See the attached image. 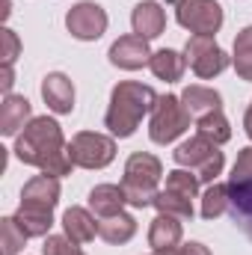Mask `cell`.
<instances>
[{"mask_svg":"<svg viewBox=\"0 0 252 255\" xmlns=\"http://www.w3.org/2000/svg\"><path fill=\"white\" fill-rule=\"evenodd\" d=\"M15 157L27 166H36L54 178L68 175L74 169V160L68 154V142L63 128L48 116H36L15 139Z\"/></svg>","mask_w":252,"mask_h":255,"instance_id":"obj_1","label":"cell"},{"mask_svg":"<svg viewBox=\"0 0 252 255\" xmlns=\"http://www.w3.org/2000/svg\"><path fill=\"white\" fill-rule=\"evenodd\" d=\"M154 104H157V92L151 86L136 83V80H122L110 92V107H107L104 125L110 128L113 136L125 139L139 128L142 116L154 110Z\"/></svg>","mask_w":252,"mask_h":255,"instance_id":"obj_2","label":"cell"},{"mask_svg":"<svg viewBox=\"0 0 252 255\" xmlns=\"http://www.w3.org/2000/svg\"><path fill=\"white\" fill-rule=\"evenodd\" d=\"M163 178V166L154 154L148 151H133L125 163V178H122V187H125L127 205L133 208H148L154 205V196H157V184Z\"/></svg>","mask_w":252,"mask_h":255,"instance_id":"obj_3","label":"cell"},{"mask_svg":"<svg viewBox=\"0 0 252 255\" xmlns=\"http://www.w3.org/2000/svg\"><path fill=\"white\" fill-rule=\"evenodd\" d=\"M172 157H175V163L181 166V169H190L199 181H205V184H214L217 181V175L223 172V166H226V157H223V151H220V145H214L211 139H205V136H190L184 139L175 151H172Z\"/></svg>","mask_w":252,"mask_h":255,"instance_id":"obj_4","label":"cell"},{"mask_svg":"<svg viewBox=\"0 0 252 255\" xmlns=\"http://www.w3.org/2000/svg\"><path fill=\"white\" fill-rule=\"evenodd\" d=\"M187 128H190V113L184 110L181 98H175V95H157V104H154L151 122H148V136H151V142L169 145V142H175Z\"/></svg>","mask_w":252,"mask_h":255,"instance_id":"obj_5","label":"cell"},{"mask_svg":"<svg viewBox=\"0 0 252 255\" xmlns=\"http://www.w3.org/2000/svg\"><path fill=\"white\" fill-rule=\"evenodd\" d=\"M68 154H71L74 166H80V169H104L116 157V139L95 133V130H80L71 136Z\"/></svg>","mask_w":252,"mask_h":255,"instance_id":"obj_6","label":"cell"},{"mask_svg":"<svg viewBox=\"0 0 252 255\" xmlns=\"http://www.w3.org/2000/svg\"><path fill=\"white\" fill-rule=\"evenodd\" d=\"M178 24L193 36H214L223 27V6L217 0H172Z\"/></svg>","mask_w":252,"mask_h":255,"instance_id":"obj_7","label":"cell"},{"mask_svg":"<svg viewBox=\"0 0 252 255\" xmlns=\"http://www.w3.org/2000/svg\"><path fill=\"white\" fill-rule=\"evenodd\" d=\"M184 60L193 68V74L202 80H211L229 68V57L214 42V36H190L184 45Z\"/></svg>","mask_w":252,"mask_h":255,"instance_id":"obj_8","label":"cell"},{"mask_svg":"<svg viewBox=\"0 0 252 255\" xmlns=\"http://www.w3.org/2000/svg\"><path fill=\"white\" fill-rule=\"evenodd\" d=\"M65 30L80 42H95L107 33V12L92 0H80L65 12Z\"/></svg>","mask_w":252,"mask_h":255,"instance_id":"obj_9","label":"cell"},{"mask_svg":"<svg viewBox=\"0 0 252 255\" xmlns=\"http://www.w3.org/2000/svg\"><path fill=\"white\" fill-rule=\"evenodd\" d=\"M57 202H60V181L54 175H48V172L33 175L21 190V208H27V211L54 214Z\"/></svg>","mask_w":252,"mask_h":255,"instance_id":"obj_10","label":"cell"},{"mask_svg":"<svg viewBox=\"0 0 252 255\" xmlns=\"http://www.w3.org/2000/svg\"><path fill=\"white\" fill-rule=\"evenodd\" d=\"M110 63L116 68H125V71H136L142 65H148L151 60V51H148V39L130 33V36H119L113 45H110Z\"/></svg>","mask_w":252,"mask_h":255,"instance_id":"obj_11","label":"cell"},{"mask_svg":"<svg viewBox=\"0 0 252 255\" xmlns=\"http://www.w3.org/2000/svg\"><path fill=\"white\" fill-rule=\"evenodd\" d=\"M42 98H45L48 110L65 116V113L74 110V83L65 77L63 71H51L42 80Z\"/></svg>","mask_w":252,"mask_h":255,"instance_id":"obj_12","label":"cell"},{"mask_svg":"<svg viewBox=\"0 0 252 255\" xmlns=\"http://www.w3.org/2000/svg\"><path fill=\"white\" fill-rule=\"evenodd\" d=\"M130 24H133V33H136V36H142V39H157V36L166 30V12H163L160 3L142 0V3L133 6Z\"/></svg>","mask_w":252,"mask_h":255,"instance_id":"obj_13","label":"cell"},{"mask_svg":"<svg viewBox=\"0 0 252 255\" xmlns=\"http://www.w3.org/2000/svg\"><path fill=\"white\" fill-rule=\"evenodd\" d=\"M181 220L178 217H169V214H157L151 220V229H148V247L151 253H166V250H178L181 247Z\"/></svg>","mask_w":252,"mask_h":255,"instance_id":"obj_14","label":"cell"},{"mask_svg":"<svg viewBox=\"0 0 252 255\" xmlns=\"http://www.w3.org/2000/svg\"><path fill=\"white\" fill-rule=\"evenodd\" d=\"M33 122V107L24 95H6L0 104V133L3 136H15L21 133V128Z\"/></svg>","mask_w":252,"mask_h":255,"instance_id":"obj_15","label":"cell"},{"mask_svg":"<svg viewBox=\"0 0 252 255\" xmlns=\"http://www.w3.org/2000/svg\"><path fill=\"white\" fill-rule=\"evenodd\" d=\"M63 232L71 244H89L98 235V217L89 208H68L63 214Z\"/></svg>","mask_w":252,"mask_h":255,"instance_id":"obj_16","label":"cell"},{"mask_svg":"<svg viewBox=\"0 0 252 255\" xmlns=\"http://www.w3.org/2000/svg\"><path fill=\"white\" fill-rule=\"evenodd\" d=\"M181 104H184V110L190 113V119H202V116H211V113H220L223 110L220 92L211 89V86H199V83H193V86H187L181 92Z\"/></svg>","mask_w":252,"mask_h":255,"instance_id":"obj_17","label":"cell"},{"mask_svg":"<svg viewBox=\"0 0 252 255\" xmlns=\"http://www.w3.org/2000/svg\"><path fill=\"white\" fill-rule=\"evenodd\" d=\"M127 205V196L122 184H98L89 193V211L104 220V217H113V214H122V208Z\"/></svg>","mask_w":252,"mask_h":255,"instance_id":"obj_18","label":"cell"},{"mask_svg":"<svg viewBox=\"0 0 252 255\" xmlns=\"http://www.w3.org/2000/svg\"><path fill=\"white\" fill-rule=\"evenodd\" d=\"M229 211L252 241V181H241V184L229 181Z\"/></svg>","mask_w":252,"mask_h":255,"instance_id":"obj_19","label":"cell"},{"mask_svg":"<svg viewBox=\"0 0 252 255\" xmlns=\"http://www.w3.org/2000/svg\"><path fill=\"white\" fill-rule=\"evenodd\" d=\"M136 235V220L130 217V214H113V217H104V220H98V238L101 241H107V244H113V247H122L127 244L130 238Z\"/></svg>","mask_w":252,"mask_h":255,"instance_id":"obj_20","label":"cell"},{"mask_svg":"<svg viewBox=\"0 0 252 255\" xmlns=\"http://www.w3.org/2000/svg\"><path fill=\"white\" fill-rule=\"evenodd\" d=\"M148 68L157 80H166V83H175L184 77V68H187V60L178 54V51H169V48H160L151 54L148 60Z\"/></svg>","mask_w":252,"mask_h":255,"instance_id":"obj_21","label":"cell"},{"mask_svg":"<svg viewBox=\"0 0 252 255\" xmlns=\"http://www.w3.org/2000/svg\"><path fill=\"white\" fill-rule=\"evenodd\" d=\"M196 133H199V136H205V139H211L214 145H223V142H229V139H232V128H229V119L223 116V110H220V113H211V116L196 119Z\"/></svg>","mask_w":252,"mask_h":255,"instance_id":"obj_22","label":"cell"},{"mask_svg":"<svg viewBox=\"0 0 252 255\" xmlns=\"http://www.w3.org/2000/svg\"><path fill=\"white\" fill-rule=\"evenodd\" d=\"M15 223L21 226V232H24L27 238H48V232H51V226H54V214H42V211L18 208Z\"/></svg>","mask_w":252,"mask_h":255,"instance_id":"obj_23","label":"cell"},{"mask_svg":"<svg viewBox=\"0 0 252 255\" xmlns=\"http://www.w3.org/2000/svg\"><path fill=\"white\" fill-rule=\"evenodd\" d=\"M154 208L157 214H169V217H178L181 223L184 220H193V199H184L172 190H160L154 196Z\"/></svg>","mask_w":252,"mask_h":255,"instance_id":"obj_24","label":"cell"},{"mask_svg":"<svg viewBox=\"0 0 252 255\" xmlns=\"http://www.w3.org/2000/svg\"><path fill=\"white\" fill-rule=\"evenodd\" d=\"M232 63H235L238 77H241V80H250V83H252V27H244V30L238 33Z\"/></svg>","mask_w":252,"mask_h":255,"instance_id":"obj_25","label":"cell"},{"mask_svg":"<svg viewBox=\"0 0 252 255\" xmlns=\"http://www.w3.org/2000/svg\"><path fill=\"white\" fill-rule=\"evenodd\" d=\"M229 211V184H208V190L202 193V217L205 220H217Z\"/></svg>","mask_w":252,"mask_h":255,"instance_id":"obj_26","label":"cell"},{"mask_svg":"<svg viewBox=\"0 0 252 255\" xmlns=\"http://www.w3.org/2000/svg\"><path fill=\"white\" fill-rule=\"evenodd\" d=\"M27 244V235L21 232V226L15 223V217L0 220V250L3 255H18Z\"/></svg>","mask_w":252,"mask_h":255,"instance_id":"obj_27","label":"cell"},{"mask_svg":"<svg viewBox=\"0 0 252 255\" xmlns=\"http://www.w3.org/2000/svg\"><path fill=\"white\" fill-rule=\"evenodd\" d=\"M199 178L190 172V169H172L169 175H166V187L163 190H172V193H178V196H184V199H196V193H199Z\"/></svg>","mask_w":252,"mask_h":255,"instance_id":"obj_28","label":"cell"},{"mask_svg":"<svg viewBox=\"0 0 252 255\" xmlns=\"http://www.w3.org/2000/svg\"><path fill=\"white\" fill-rule=\"evenodd\" d=\"M42 255H86V253L80 250V244H71L65 235H48Z\"/></svg>","mask_w":252,"mask_h":255,"instance_id":"obj_29","label":"cell"},{"mask_svg":"<svg viewBox=\"0 0 252 255\" xmlns=\"http://www.w3.org/2000/svg\"><path fill=\"white\" fill-rule=\"evenodd\" d=\"M18 54H21V39H18V33L9 30V27H3V30H0V57H3V65H15Z\"/></svg>","mask_w":252,"mask_h":255,"instance_id":"obj_30","label":"cell"},{"mask_svg":"<svg viewBox=\"0 0 252 255\" xmlns=\"http://www.w3.org/2000/svg\"><path fill=\"white\" fill-rule=\"evenodd\" d=\"M232 181H235V184L252 181V145H247V148L238 154V160H235V166H232Z\"/></svg>","mask_w":252,"mask_h":255,"instance_id":"obj_31","label":"cell"},{"mask_svg":"<svg viewBox=\"0 0 252 255\" xmlns=\"http://www.w3.org/2000/svg\"><path fill=\"white\" fill-rule=\"evenodd\" d=\"M12 83H15V71H12V65H3V68H0V89H3V98L12 95Z\"/></svg>","mask_w":252,"mask_h":255,"instance_id":"obj_32","label":"cell"},{"mask_svg":"<svg viewBox=\"0 0 252 255\" xmlns=\"http://www.w3.org/2000/svg\"><path fill=\"white\" fill-rule=\"evenodd\" d=\"M178 253L181 255H211V250L205 244H199V241H190V244H181L178 247Z\"/></svg>","mask_w":252,"mask_h":255,"instance_id":"obj_33","label":"cell"},{"mask_svg":"<svg viewBox=\"0 0 252 255\" xmlns=\"http://www.w3.org/2000/svg\"><path fill=\"white\" fill-rule=\"evenodd\" d=\"M244 128H247V136L252 139V101H250V107H247V116H244Z\"/></svg>","mask_w":252,"mask_h":255,"instance_id":"obj_34","label":"cell"},{"mask_svg":"<svg viewBox=\"0 0 252 255\" xmlns=\"http://www.w3.org/2000/svg\"><path fill=\"white\" fill-rule=\"evenodd\" d=\"M151 255H181L178 250H166V253H151Z\"/></svg>","mask_w":252,"mask_h":255,"instance_id":"obj_35","label":"cell"}]
</instances>
